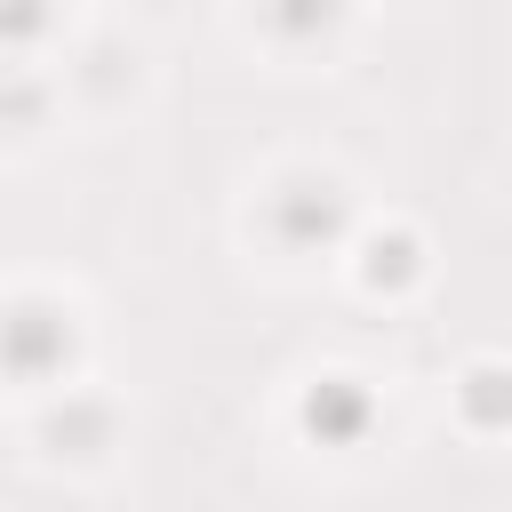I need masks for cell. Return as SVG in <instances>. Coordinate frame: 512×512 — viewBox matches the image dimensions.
<instances>
[{
  "label": "cell",
  "instance_id": "1",
  "mask_svg": "<svg viewBox=\"0 0 512 512\" xmlns=\"http://www.w3.org/2000/svg\"><path fill=\"white\" fill-rule=\"evenodd\" d=\"M64 344H72V336H64L56 312H16V320L0 328V352H8V368H24V376H32L48 352H64Z\"/></svg>",
  "mask_w": 512,
  "mask_h": 512
},
{
  "label": "cell",
  "instance_id": "2",
  "mask_svg": "<svg viewBox=\"0 0 512 512\" xmlns=\"http://www.w3.org/2000/svg\"><path fill=\"white\" fill-rule=\"evenodd\" d=\"M304 424H312V432H352V424H360V400H352L344 384H328V392L304 400Z\"/></svg>",
  "mask_w": 512,
  "mask_h": 512
}]
</instances>
